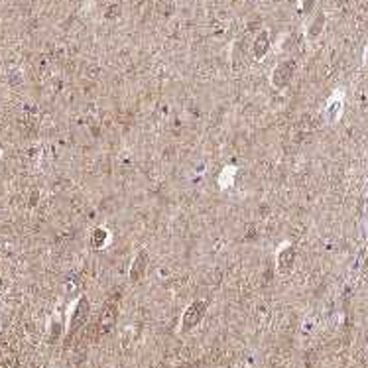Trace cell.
Segmentation results:
<instances>
[{
  "mask_svg": "<svg viewBox=\"0 0 368 368\" xmlns=\"http://www.w3.org/2000/svg\"><path fill=\"white\" fill-rule=\"evenodd\" d=\"M294 73H295V63L294 61H282L272 73V85L276 89H286L292 83Z\"/></svg>",
  "mask_w": 368,
  "mask_h": 368,
  "instance_id": "obj_2",
  "label": "cell"
},
{
  "mask_svg": "<svg viewBox=\"0 0 368 368\" xmlns=\"http://www.w3.org/2000/svg\"><path fill=\"white\" fill-rule=\"evenodd\" d=\"M105 240H107V232H105L103 228H97V230L93 232V236H91V244H93L95 248H101V246L105 244Z\"/></svg>",
  "mask_w": 368,
  "mask_h": 368,
  "instance_id": "obj_9",
  "label": "cell"
},
{
  "mask_svg": "<svg viewBox=\"0 0 368 368\" xmlns=\"http://www.w3.org/2000/svg\"><path fill=\"white\" fill-rule=\"evenodd\" d=\"M276 264H278V272L282 274H288L294 270V264H295V248L294 246H286L278 252V258H276Z\"/></svg>",
  "mask_w": 368,
  "mask_h": 368,
  "instance_id": "obj_5",
  "label": "cell"
},
{
  "mask_svg": "<svg viewBox=\"0 0 368 368\" xmlns=\"http://www.w3.org/2000/svg\"><path fill=\"white\" fill-rule=\"evenodd\" d=\"M116 315H118L116 305H105V309H103V313H101V323H99L103 333H109V331L114 327Z\"/></svg>",
  "mask_w": 368,
  "mask_h": 368,
  "instance_id": "obj_6",
  "label": "cell"
},
{
  "mask_svg": "<svg viewBox=\"0 0 368 368\" xmlns=\"http://www.w3.org/2000/svg\"><path fill=\"white\" fill-rule=\"evenodd\" d=\"M252 49H254V55H256L258 59L264 57V55L268 53V49H270V37H268L266 32H260V34L254 37V45H252Z\"/></svg>",
  "mask_w": 368,
  "mask_h": 368,
  "instance_id": "obj_7",
  "label": "cell"
},
{
  "mask_svg": "<svg viewBox=\"0 0 368 368\" xmlns=\"http://www.w3.org/2000/svg\"><path fill=\"white\" fill-rule=\"evenodd\" d=\"M148 252L146 250H140L136 256H134V260H132V266H130V272H128V276H130V282H140L142 278H144V274H146V268H148Z\"/></svg>",
  "mask_w": 368,
  "mask_h": 368,
  "instance_id": "obj_3",
  "label": "cell"
},
{
  "mask_svg": "<svg viewBox=\"0 0 368 368\" xmlns=\"http://www.w3.org/2000/svg\"><path fill=\"white\" fill-rule=\"evenodd\" d=\"M205 313H207V301L195 299V301L184 311V315H182V331H185V333H187V331H193V329L203 321Z\"/></svg>",
  "mask_w": 368,
  "mask_h": 368,
  "instance_id": "obj_1",
  "label": "cell"
},
{
  "mask_svg": "<svg viewBox=\"0 0 368 368\" xmlns=\"http://www.w3.org/2000/svg\"><path fill=\"white\" fill-rule=\"evenodd\" d=\"M89 313H91V303H89L87 297H81L79 303H77V307H75V311H73V317H71V331L81 329L87 323Z\"/></svg>",
  "mask_w": 368,
  "mask_h": 368,
  "instance_id": "obj_4",
  "label": "cell"
},
{
  "mask_svg": "<svg viewBox=\"0 0 368 368\" xmlns=\"http://www.w3.org/2000/svg\"><path fill=\"white\" fill-rule=\"evenodd\" d=\"M323 24H325V16H323V14H319V16L315 18V22L311 24V28H309V36H311V37L319 36V34H321V30H323Z\"/></svg>",
  "mask_w": 368,
  "mask_h": 368,
  "instance_id": "obj_8",
  "label": "cell"
}]
</instances>
